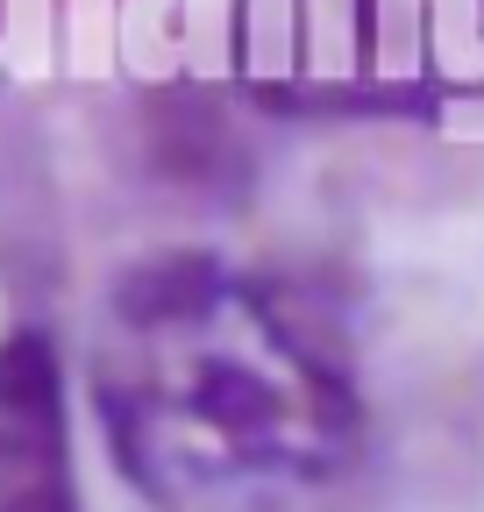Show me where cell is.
Wrapping results in <instances>:
<instances>
[{"instance_id": "6da1fadb", "label": "cell", "mask_w": 484, "mask_h": 512, "mask_svg": "<svg viewBox=\"0 0 484 512\" xmlns=\"http://www.w3.org/2000/svg\"><path fill=\"white\" fill-rule=\"evenodd\" d=\"M86 399L114 477L150 512H299L371 434L342 328L221 249H157L107 278Z\"/></svg>"}, {"instance_id": "7a4b0ae2", "label": "cell", "mask_w": 484, "mask_h": 512, "mask_svg": "<svg viewBox=\"0 0 484 512\" xmlns=\"http://www.w3.org/2000/svg\"><path fill=\"white\" fill-rule=\"evenodd\" d=\"M0 512H79L72 384L43 320L0 335Z\"/></svg>"}]
</instances>
